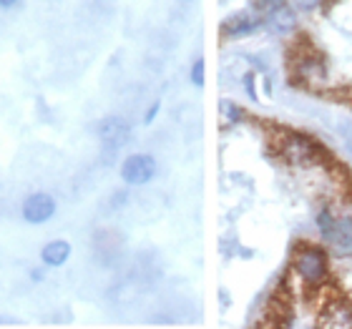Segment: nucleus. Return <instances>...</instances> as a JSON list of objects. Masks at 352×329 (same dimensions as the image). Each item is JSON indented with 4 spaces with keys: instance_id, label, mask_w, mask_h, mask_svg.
Returning a JSON list of instances; mask_svg holds the SVG:
<instances>
[{
    "instance_id": "nucleus-7",
    "label": "nucleus",
    "mask_w": 352,
    "mask_h": 329,
    "mask_svg": "<svg viewBox=\"0 0 352 329\" xmlns=\"http://www.w3.org/2000/svg\"><path fill=\"white\" fill-rule=\"evenodd\" d=\"M129 133H131V128H129V124H126L121 116L103 118L101 126H98V136H101V141L109 148H121V146H124L126 141H129Z\"/></svg>"
},
{
    "instance_id": "nucleus-13",
    "label": "nucleus",
    "mask_w": 352,
    "mask_h": 329,
    "mask_svg": "<svg viewBox=\"0 0 352 329\" xmlns=\"http://www.w3.org/2000/svg\"><path fill=\"white\" fill-rule=\"evenodd\" d=\"M191 83H194L197 88L204 86V60L201 58H197L194 60V66H191Z\"/></svg>"
},
{
    "instance_id": "nucleus-6",
    "label": "nucleus",
    "mask_w": 352,
    "mask_h": 329,
    "mask_svg": "<svg viewBox=\"0 0 352 329\" xmlns=\"http://www.w3.org/2000/svg\"><path fill=\"white\" fill-rule=\"evenodd\" d=\"M56 214V198L45 191H36L23 201V219L28 224H45Z\"/></svg>"
},
{
    "instance_id": "nucleus-4",
    "label": "nucleus",
    "mask_w": 352,
    "mask_h": 329,
    "mask_svg": "<svg viewBox=\"0 0 352 329\" xmlns=\"http://www.w3.org/2000/svg\"><path fill=\"white\" fill-rule=\"evenodd\" d=\"M121 176L131 186H144L156 176V159L148 154H133L121 163Z\"/></svg>"
},
{
    "instance_id": "nucleus-8",
    "label": "nucleus",
    "mask_w": 352,
    "mask_h": 329,
    "mask_svg": "<svg viewBox=\"0 0 352 329\" xmlns=\"http://www.w3.org/2000/svg\"><path fill=\"white\" fill-rule=\"evenodd\" d=\"M259 25H262V18H259V15L242 13L224 23V33H227V36H250L252 30H257Z\"/></svg>"
},
{
    "instance_id": "nucleus-3",
    "label": "nucleus",
    "mask_w": 352,
    "mask_h": 329,
    "mask_svg": "<svg viewBox=\"0 0 352 329\" xmlns=\"http://www.w3.org/2000/svg\"><path fill=\"white\" fill-rule=\"evenodd\" d=\"M320 329H352V302L335 297L324 304V309L317 317Z\"/></svg>"
},
{
    "instance_id": "nucleus-1",
    "label": "nucleus",
    "mask_w": 352,
    "mask_h": 329,
    "mask_svg": "<svg viewBox=\"0 0 352 329\" xmlns=\"http://www.w3.org/2000/svg\"><path fill=\"white\" fill-rule=\"evenodd\" d=\"M294 274L309 286H320L330 279V266H327V254L317 247H305L294 256Z\"/></svg>"
},
{
    "instance_id": "nucleus-9",
    "label": "nucleus",
    "mask_w": 352,
    "mask_h": 329,
    "mask_svg": "<svg viewBox=\"0 0 352 329\" xmlns=\"http://www.w3.org/2000/svg\"><path fill=\"white\" fill-rule=\"evenodd\" d=\"M294 23H297V18H294L292 10H289V8H285V5H279V8H274V10H270V13H267V25H270L274 33H279V36L292 33Z\"/></svg>"
},
{
    "instance_id": "nucleus-15",
    "label": "nucleus",
    "mask_w": 352,
    "mask_h": 329,
    "mask_svg": "<svg viewBox=\"0 0 352 329\" xmlns=\"http://www.w3.org/2000/svg\"><path fill=\"white\" fill-rule=\"evenodd\" d=\"M244 86H247V91H250V95L254 98V73H247V78H244Z\"/></svg>"
},
{
    "instance_id": "nucleus-14",
    "label": "nucleus",
    "mask_w": 352,
    "mask_h": 329,
    "mask_svg": "<svg viewBox=\"0 0 352 329\" xmlns=\"http://www.w3.org/2000/svg\"><path fill=\"white\" fill-rule=\"evenodd\" d=\"M159 106H162V103H154V106H151V109H148L146 118H144V124H151V121H154V118H156V113H159Z\"/></svg>"
},
{
    "instance_id": "nucleus-16",
    "label": "nucleus",
    "mask_w": 352,
    "mask_h": 329,
    "mask_svg": "<svg viewBox=\"0 0 352 329\" xmlns=\"http://www.w3.org/2000/svg\"><path fill=\"white\" fill-rule=\"evenodd\" d=\"M18 0H0V8H13Z\"/></svg>"
},
{
    "instance_id": "nucleus-2",
    "label": "nucleus",
    "mask_w": 352,
    "mask_h": 329,
    "mask_svg": "<svg viewBox=\"0 0 352 329\" xmlns=\"http://www.w3.org/2000/svg\"><path fill=\"white\" fill-rule=\"evenodd\" d=\"M279 154L285 156L289 163H297V166H309L315 163L322 154V148L317 146L315 141L307 139V136H300V133H287L282 146H279Z\"/></svg>"
},
{
    "instance_id": "nucleus-10",
    "label": "nucleus",
    "mask_w": 352,
    "mask_h": 329,
    "mask_svg": "<svg viewBox=\"0 0 352 329\" xmlns=\"http://www.w3.org/2000/svg\"><path fill=\"white\" fill-rule=\"evenodd\" d=\"M68 256H71V244L63 242V239L45 244L43 251H41V259H43V264H48V266H60V264H66Z\"/></svg>"
},
{
    "instance_id": "nucleus-5",
    "label": "nucleus",
    "mask_w": 352,
    "mask_h": 329,
    "mask_svg": "<svg viewBox=\"0 0 352 329\" xmlns=\"http://www.w3.org/2000/svg\"><path fill=\"white\" fill-rule=\"evenodd\" d=\"M320 227H322L324 239L332 244V247L342 249V251H350L352 249V219H335L332 214L322 212L320 214Z\"/></svg>"
},
{
    "instance_id": "nucleus-12",
    "label": "nucleus",
    "mask_w": 352,
    "mask_h": 329,
    "mask_svg": "<svg viewBox=\"0 0 352 329\" xmlns=\"http://www.w3.org/2000/svg\"><path fill=\"white\" fill-rule=\"evenodd\" d=\"M219 111H221V128H229V126H234L242 118V109L232 101H221Z\"/></svg>"
},
{
    "instance_id": "nucleus-11",
    "label": "nucleus",
    "mask_w": 352,
    "mask_h": 329,
    "mask_svg": "<svg viewBox=\"0 0 352 329\" xmlns=\"http://www.w3.org/2000/svg\"><path fill=\"white\" fill-rule=\"evenodd\" d=\"M297 76L300 78H305V81H309V83H315V81H322L324 78V66L320 63L317 58H305V60H300L297 63Z\"/></svg>"
}]
</instances>
